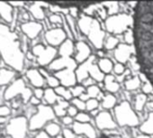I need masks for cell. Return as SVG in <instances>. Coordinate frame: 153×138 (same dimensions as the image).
Listing matches in <instances>:
<instances>
[{
  "label": "cell",
  "mask_w": 153,
  "mask_h": 138,
  "mask_svg": "<svg viewBox=\"0 0 153 138\" xmlns=\"http://www.w3.org/2000/svg\"><path fill=\"white\" fill-rule=\"evenodd\" d=\"M133 37L141 73L153 87V2H139L134 8Z\"/></svg>",
  "instance_id": "cell-1"
},
{
  "label": "cell",
  "mask_w": 153,
  "mask_h": 138,
  "mask_svg": "<svg viewBox=\"0 0 153 138\" xmlns=\"http://www.w3.org/2000/svg\"><path fill=\"white\" fill-rule=\"evenodd\" d=\"M0 55L14 70L19 72L23 70L25 55L17 36L3 25H0Z\"/></svg>",
  "instance_id": "cell-2"
},
{
  "label": "cell",
  "mask_w": 153,
  "mask_h": 138,
  "mask_svg": "<svg viewBox=\"0 0 153 138\" xmlns=\"http://www.w3.org/2000/svg\"><path fill=\"white\" fill-rule=\"evenodd\" d=\"M79 25L81 32L88 37L89 41L97 49L103 47L105 33L97 20L88 16H83L79 21Z\"/></svg>",
  "instance_id": "cell-3"
},
{
  "label": "cell",
  "mask_w": 153,
  "mask_h": 138,
  "mask_svg": "<svg viewBox=\"0 0 153 138\" xmlns=\"http://www.w3.org/2000/svg\"><path fill=\"white\" fill-rule=\"evenodd\" d=\"M132 21V18L126 14H116L105 19V27L111 34H121L129 29Z\"/></svg>",
  "instance_id": "cell-4"
},
{
  "label": "cell",
  "mask_w": 153,
  "mask_h": 138,
  "mask_svg": "<svg viewBox=\"0 0 153 138\" xmlns=\"http://www.w3.org/2000/svg\"><path fill=\"white\" fill-rule=\"evenodd\" d=\"M117 123L121 126H135L139 123V118L127 101H123L114 109Z\"/></svg>",
  "instance_id": "cell-5"
},
{
  "label": "cell",
  "mask_w": 153,
  "mask_h": 138,
  "mask_svg": "<svg viewBox=\"0 0 153 138\" xmlns=\"http://www.w3.org/2000/svg\"><path fill=\"white\" fill-rule=\"evenodd\" d=\"M55 118L54 110L46 105H41L38 107L37 113L33 115L29 121V129L35 131L42 128L49 121Z\"/></svg>",
  "instance_id": "cell-6"
},
{
  "label": "cell",
  "mask_w": 153,
  "mask_h": 138,
  "mask_svg": "<svg viewBox=\"0 0 153 138\" xmlns=\"http://www.w3.org/2000/svg\"><path fill=\"white\" fill-rule=\"evenodd\" d=\"M22 95L24 102L30 101L31 98L33 97V92L30 89L25 87V81L22 79H18L15 81L5 91L4 98L6 100H10L14 98H16L18 95Z\"/></svg>",
  "instance_id": "cell-7"
},
{
  "label": "cell",
  "mask_w": 153,
  "mask_h": 138,
  "mask_svg": "<svg viewBox=\"0 0 153 138\" xmlns=\"http://www.w3.org/2000/svg\"><path fill=\"white\" fill-rule=\"evenodd\" d=\"M27 128H29V123L26 117L17 116L9 121L7 126V132L12 138H25Z\"/></svg>",
  "instance_id": "cell-8"
},
{
  "label": "cell",
  "mask_w": 153,
  "mask_h": 138,
  "mask_svg": "<svg viewBox=\"0 0 153 138\" xmlns=\"http://www.w3.org/2000/svg\"><path fill=\"white\" fill-rule=\"evenodd\" d=\"M57 50L54 47H45L42 44H37L33 48V54L37 57L40 65H50L57 55Z\"/></svg>",
  "instance_id": "cell-9"
},
{
  "label": "cell",
  "mask_w": 153,
  "mask_h": 138,
  "mask_svg": "<svg viewBox=\"0 0 153 138\" xmlns=\"http://www.w3.org/2000/svg\"><path fill=\"white\" fill-rule=\"evenodd\" d=\"M45 39L51 47L59 46L67 40V33L61 28H54L45 34Z\"/></svg>",
  "instance_id": "cell-10"
},
{
  "label": "cell",
  "mask_w": 153,
  "mask_h": 138,
  "mask_svg": "<svg viewBox=\"0 0 153 138\" xmlns=\"http://www.w3.org/2000/svg\"><path fill=\"white\" fill-rule=\"evenodd\" d=\"M55 77L59 79L61 85L64 87H72L75 86L76 82V71L70 68L64 69L62 71L57 72L55 73Z\"/></svg>",
  "instance_id": "cell-11"
},
{
  "label": "cell",
  "mask_w": 153,
  "mask_h": 138,
  "mask_svg": "<svg viewBox=\"0 0 153 138\" xmlns=\"http://www.w3.org/2000/svg\"><path fill=\"white\" fill-rule=\"evenodd\" d=\"M70 68L73 70H76V61L70 58V57H60L59 59L54 60L51 64H50V69L52 71L59 72L62 71L64 69Z\"/></svg>",
  "instance_id": "cell-12"
},
{
  "label": "cell",
  "mask_w": 153,
  "mask_h": 138,
  "mask_svg": "<svg viewBox=\"0 0 153 138\" xmlns=\"http://www.w3.org/2000/svg\"><path fill=\"white\" fill-rule=\"evenodd\" d=\"M96 124L101 130H110L116 127V123L114 121L111 115L107 112H99V114L96 116Z\"/></svg>",
  "instance_id": "cell-13"
},
{
  "label": "cell",
  "mask_w": 153,
  "mask_h": 138,
  "mask_svg": "<svg viewBox=\"0 0 153 138\" xmlns=\"http://www.w3.org/2000/svg\"><path fill=\"white\" fill-rule=\"evenodd\" d=\"M131 51L132 48L131 45L127 43H120L114 51V57L119 63H126L131 58Z\"/></svg>",
  "instance_id": "cell-14"
},
{
  "label": "cell",
  "mask_w": 153,
  "mask_h": 138,
  "mask_svg": "<svg viewBox=\"0 0 153 138\" xmlns=\"http://www.w3.org/2000/svg\"><path fill=\"white\" fill-rule=\"evenodd\" d=\"M73 132L76 134H82L88 138H97L95 128L89 123H79L75 122L73 124Z\"/></svg>",
  "instance_id": "cell-15"
},
{
  "label": "cell",
  "mask_w": 153,
  "mask_h": 138,
  "mask_svg": "<svg viewBox=\"0 0 153 138\" xmlns=\"http://www.w3.org/2000/svg\"><path fill=\"white\" fill-rule=\"evenodd\" d=\"M23 33L30 39H35L42 30V25L37 22H26L22 25Z\"/></svg>",
  "instance_id": "cell-16"
},
{
  "label": "cell",
  "mask_w": 153,
  "mask_h": 138,
  "mask_svg": "<svg viewBox=\"0 0 153 138\" xmlns=\"http://www.w3.org/2000/svg\"><path fill=\"white\" fill-rule=\"evenodd\" d=\"M94 60H95V57L94 56H90V58H88L79 67L76 68V80H78L79 81H82L83 82L86 79L88 78L89 68L93 64Z\"/></svg>",
  "instance_id": "cell-17"
},
{
  "label": "cell",
  "mask_w": 153,
  "mask_h": 138,
  "mask_svg": "<svg viewBox=\"0 0 153 138\" xmlns=\"http://www.w3.org/2000/svg\"><path fill=\"white\" fill-rule=\"evenodd\" d=\"M76 54L75 56V59L78 62L83 63L88 58H90L91 51H90L89 46L87 43H85L83 42H79L76 43Z\"/></svg>",
  "instance_id": "cell-18"
},
{
  "label": "cell",
  "mask_w": 153,
  "mask_h": 138,
  "mask_svg": "<svg viewBox=\"0 0 153 138\" xmlns=\"http://www.w3.org/2000/svg\"><path fill=\"white\" fill-rule=\"evenodd\" d=\"M26 77L31 82L33 86H34L36 89L42 88L44 85V77L41 74L40 71L35 70V69H31L27 71Z\"/></svg>",
  "instance_id": "cell-19"
},
{
  "label": "cell",
  "mask_w": 153,
  "mask_h": 138,
  "mask_svg": "<svg viewBox=\"0 0 153 138\" xmlns=\"http://www.w3.org/2000/svg\"><path fill=\"white\" fill-rule=\"evenodd\" d=\"M0 16L7 22L11 23L13 20V7L7 2H0Z\"/></svg>",
  "instance_id": "cell-20"
},
{
  "label": "cell",
  "mask_w": 153,
  "mask_h": 138,
  "mask_svg": "<svg viewBox=\"0 0 153 138\" xmlns=\"http://www.w3.org/2000/svg\"><path fill=\"white\" fill-rule=\"evenodd\" d=\"M104 81H105V87L109 92L114 93L120 90V85L118 82H116L115 78L114 76H112L110 74L105 76Z\"/></svg>",
  "instance_id": "cell-21"
},
{
  "label": "cell",
  "mask_w": 153,
  "mask_h": 138,
  "mask_svg": "<svg viewBox=\"0 0 153 138\" xmlns=\"http://www.w3.org/2000/svg\"><path fill=\"white\" fill-rule=\"evenodd\" d=\"M140 129L144 134H153V112L149 114L148 118L140 125Z\"/></svg>",
  "instance_id": "cell-22"
},
{
  "label": "cell",
  "mask_w": 153,
  "mask_h": 138,
  "mask_svg": "<svg viewBox=\"0 0 153 138\" xmlns=\"http://www.w3.org/2000/svg\"><path fill=\"white\" fill-rule=\"evenodd\" d=\"M15 72L7 70V69H1L0 70V86H4L8 84L15 77Z\"/></svg>",
  "instance_id": "cell-23"
},
{
  "label": "cell",
  "mask_w": 153,
  "mask_h": 138,
  "mask_svg": "<svg viewBox=\"0 0 153 138\" xmlns=\"http://www.w3.org/2000/svg\"><path fill=\"white\" fill-rule=\"evenodd\" d=\"M74 46L70 40H66L59 48V54L60 57H70L73 53Z\"/></svg>",
  "instance_id": "cell-24"
},
{
  "label": "cell",
  "mask_w": 153,
  "mask_h": 138,
  "mask_svg": "<svg viewBox=\"0 0 153 138\" xmlns=\"http://www.w3.org/2000/svg\"><path fill=\"white\" fill-rule=\"evenodd\" d=\"M88 73L91 76V78L96 81L101 82L105 80V74L101 72L98 65H95L94 63L90 66Z\"/></svg>",
  "instance_id": "cell-25"
},
{
  "label": "cell",
  "mask_w": 153,
  "mask_h": 138,
  "mask_svg": "<svg viewBox=\"0 0 153 138\" xmlns=\"http://www.w3.org/2000/svg\"><path fill=\"white\" fill-rule=\"evenodd\" d=\"M98 67L101 70V72L104 74H109L114 70V64L113 62L106 58H103L98 61Z\"/></svg>",
  "instance_id": "cell-26"
},
{
  "label": "cell",
  "mask_w": 153,
  "mask_h": 138,
  "mask_svg": "<svg viewBox=\"0 0 153 138\" xmlns=\"http://www.w3.org/2000/svg\"><path fill=\"white\" fill-rule=\"evenodd\" d=\"M68 104L66 100H59L58 101V104L55 105L53 110H54V113L56 116H62L64 117L66 116V113H67V110L68 108Z\"/></svg>",
  "instance_id": "cell-27"
},
{
  "label": "cell",
  "mask_w": 153,
  "mask_h": 138,
  "mask_svg": "<svg viewBox=\"0 0 153 138\" xmlns=\"http://www.w3.org/2000/svg\"><path fill=\"white\" fill-rule=\"evenodd\" d=\"M42 6V4H41V3H33L30 7V12L38 20H42L44 18V12H43Z\"/></svg>",
  "instance_id": "cell-28"
},
{
  "label": "cell",
  "mask_w": 153,
  "mask_h": 138,
  "mask_svg": "<svg viewBox=\"0 0 153 138\" xmlns=\"http://www.w3.org/2000/svg\"><path fill=\"white\" fill-rule=\"evenodd\" d=\"M141 84V81L140 79L139 76L131 78V79H127L124 82L125 88L128 90H135L136 89H138Z\"/></svg>",
  "instance_id": "cell-29"
},
{
  "label": "cell",
  "mask_w": 153,
  "mask_h": 138,
  "mask_svg": "<svg viewBox=\"0 0 153 138\" xmlns=\"http://www.w3.org/2000/svg\"><path fill=\"white\" fill-rule=\"evenodd\" d=\"M44 99L49 105H53L58 100V95L56 94L55 90L53 89H47L44 90Z\"/></svg>",
  "instance_id": "cell-30"
},
{
  "label": "cell",
  "mask_w": 153,
  "mask_h": 138,
  "mask_svg": "<svg viewBox=\"0 0 153 138\" xmlns=\"http://www.w3.org/2000/svg\"><path fill=\"white\" fill-rule=\"evenodd\" d=\"M54 90H55V92H56L57 95L60 96V97H61L64 100H66V101L71 99L72 97H73L71 91H70L68 89H67L66 87H64V86H59V87L56 88Z\"/></svg>",
  "instance_id": "cell-31"
},
{
  "label": "cell",
  "mask_w": 153,
  "mask_h": 138,
  "mask_svg": "<svg viewBox=\"0 0 153 138\" xmlns=\"http://www.w3.org/2000/svg\"><path fill=\"white\" fill-rule=\"evenodd\" d=\"M116 104V98L112 95V94H108V95H105L104 98H103V102H102V106L104 108H106V109H110V108H113Z\"/></svg>",
  "instance_id": "cell-32"
},
{
  "label": "cell",
  "mask_w": 153,
  "mask_h": 138,
  "mask_svg": "<svg viewBox=\"0 0 153 138\" xmlns=\"http://www.w3.org/2000/svg\"><path fill=\"white\" fill-rule=\"evenodd\" d=\"M45 132L46 134L51 136V137H56L59 135V132H60V127L59 125L55 124V123H51L49 125H46L45 127Z\"/></svg>",
  "instance_id": "cell-33"
},
{
  "label": "cell",
  "mask_w": 153,
  "mask_h": 138,
  "mask_svg": "<svg viewBox=\"0 0 153 138\" xmlns=\"http://www.w3.org/2000/svg\"><path fill=\"white\" fill-rule=\"evenodd\" d=\"M147 102V96L145 94H139L136 96L135 99H134V107L136 110L138 111H141L144 107V106L146 105Z\"/></svg>",
  "instance_id": "cell-34"
},
{
  "label": "cell",
  "mask_w": 153,
  "mask_h": 138,
  "mask_svg": "<svg viewBox=\"0 0 153 138\" xmlns=\"http://www.w3.org/2000/svg\"><path fill=\"white\" fill-rule=\"evenodd\" d=\"M105 7V9L107 10V14L109 15V16H114L116 15L118 9H119V4L115 3V2H110V3H105L103 4Z\"/></svg>",
  "instance_id": "cell-35"
},
{
  "label": "cell",
  "mask_w": 153,
  "mask_h": 138,
  "mask_svg": "<svg viewBox=\"0 0 153 138\" xmlns=\"http://www.w3.org/2000/svg\"><path fill=\"white\" fill-rule=\"evenodd\" d=\"M87 94L89 97V98H98L100 97L101 91L100 89L97 85H93L88 88L87 90Z\"/></svg>",
  "instance_id": "cell-36"
},
{
  "label": "cell",
  "mask_w": 153,
  "mask_h": 138,
  "mask_svg": "<svg viewBox=\"0 0 153 138\" xmlns=\"http://www.w3.org/2000/svg\"><path fill=\"white\" fill-rule=\"evenodd\" d=\"M119 41L116 37L114 36H110L107 40H106V43H105V48L107 50H113L114 48H116L118 45H119Z\"/></svg>",
  "instance_id": "cell-37"
},
{
  "label": "cell",
  "mask_w": 153,
  "mask_h": 138,
  "mask_svg": "<svg viewBox=\"0 0 153 138\" xmlns=\"http://www.w3.org/2000/svg\"><path fill=\"white\" fill-rule=\"evenodd\" d=\"M98 100L97 98H89L87 102H86V110L92 112L96 109H97L98 107Z\"/></svg>",
  "instance_id": "cell-38"
},
{
  "label": "cell",
  "mask_w": 153,
  "mask_h": 138,
  "mask_svg": "<svg viewBox=\"0 0 153 138\" xmlns=\"http://www.w3.org/2000/svg\"><path fill=\"white\" fill-rule=\"evenodd\" d=\"M72 104L76 109L81 110V111L86 110V102L83 101L82 99H80L79 98H75L72 100Z\"/></svg>",
  "instance_id": "cell-39"
},
{
  "label": "cell",
  "mask_w": 153,
  "mask_h": 138,
  "mask_svg": "<svg viewBox=\"0 0 153 138\" xmlns=\"http://www.w3.org/2000/svg\"><path fill=\"white\" fill-rule=\"evenodd\" d=\"M76 122H79V123H83V124H86V123H89L90 121V116L88 114H86L84 112H80L76 115Z\"/></svg>",
  "instance_id": "cell-40"
},
{
  "label": "cell",
  "mask_w": 153,
  "mask_h": 138,
  "mask_svg": "<svg viewBox=\"0 0 153 138\" xmlns=\"http://www.w3.org/2000/svg\"><path fill=\"white\" fill-rule=\"evenodd\" d=\"M47 82H48V85L51 87V89H56L58 87H59V84H60V81H59V79L55 76H48L47 78Z\"/></svg>",
  "instance_id": "cell-41"
},
{
  "label": "cell",
  "mask_w": 153,
  "mask_h": 138,
  "mask_svg": "<svg viewBox=\"0 0 153 138\" xmlns=\"http://www.w3.org/2000/svg\"><path fill=\"white\" fill-rule=\"evenodd\" d=\"M70 91H71L73 97L80 98L85 93V88L83 86H74V88Z\"/></svg>",
  "instance_id": "cell-42"
},
{
  "label": "cell",
  "mask_w": 153,
  "mask_h": 138,
  "mask_svg": "<svg viewBox=\"0 0 153 138\" xmlns=\"http://www.w3.org/2000/svg\"><path fill=\"white\" fill-rule=\"evenodd\" d=\"M114 72H115L116 75L121 76L125 72V68L123 66V63H116L115 65H114Z\"/></svg>",
  "instance_id": "cell-43"
},
{
  "label": "cell",
  "mask_w": 153,
  "mask_h": 138,
  "mask_svg": "<svg viewBox=\"0 0 153 138\" xmlns=\"http://www.w3.org/2000/svg\"><path fill=\"white\" fill-rule=\"evenodd\" d=\"M125 36H124V39H125V42L127 44H131L132 43H134V37H133V32H130L129 30H127L125 33H124Z\"/></svg>",
  "instance_id": "cell-44"
},
{
  "label": "cell",
  "mask_w": 153,
  "mask_h": 138,
  "mask_svg": "<svg viewBox=\"0 0 153 138\" xmlns=\"http://www.w3.org/2000/svg\"><path fill=\"white\" fill-rule=\"evenodd\" d=\"M50 22L51 24H61L62 23V17L60 15L53 14L50 16Z\"/></svg>",
  "instance_id": "cell-45"
},
{
  "label": "cell",
  "mask_w": 153,
  "mask_h": 138,
  "mask_svg": "<svg viewBox=\"0 0 153 138\" xmlns=\"http://www.w3.org/2000/svg\"><path fill=\"white\" fill-rule=\"evenodd\" d=\"M142 91H143V94L147 95V94H151L153 92V87L151 86V84L147 81L145 82V84L143 85L142 87Z\"/></svg>",
  "instance_id": "cell-46"
},
{
  "label": "cell",
  "mask_w": 153,
  "mask_h": 138,
  "mask_svg": "<svg viewBox=\"0 0 153 138\" xmlns=\"http://www.w3.org/2000/svg\"><path fill=\"white\" fill-rule=\"evenodd\" d=\"M10 115V109L7 106H0V116H5L7 117V116Z\"/></svg>",
  "instance_id": "cell-47"
},
{
  "label": "cell",
  "mask_w": 153,
  "mask_h": 138,
  "mask_svg": "<svg viewBox=\"0 0 153 138\" xmlns=\"http://www.w3.org/2000/svg\"><path fill=\"white\" fill-rule=\"evenodd\" d=\"M67 113L69 116L73 117V116H76V115L79 114L78 112V109H76L74 106H71V107H68V110H67Z\"/></svg>",
  "instance_id": "cell-48"
},
{
  "label": "cell",
  "mask_w": 153,
  "mask_h": 138,
  "mask_svg": "<svg viewBox=\"0 0 153 138\" xmlns=\"http://www.w3.org/2000/svg\"><path fill=\"white\" fill-rule=\"evenodd\" d=\"M35 98L41 99L44 97V90L42 89V88H39V89H35L34 90V95H33Z\"/></svg>",
  "instance_id": "cell-49"
},
{
  "label": "cell",
  "mask_w": 153,
  "mask_h": 138,
  "mask_svg": "<svg viewBox=\"0 0 153 138\" xmlns=\"http://www.w3.org/2000/svg\"><path fill=\"white\" fill-rule=\"evenodd\" d=\"M63 136H64V138H76L74 132H72L69 129H64V131H63Z\"/></svg>",
  "instance_id": "cell-50"
},
{
  "label": "cell",
  "mask_w": 153,
  "mask_h": 138,
  "mask_svg": "<svg viewBox=\"0 0 153 138\" xmlns=\"http://www.w3.org/2000/svg\"><path fill=\"white\" fill-rule=\"evenodd\" d=\"M62 122H63L64 125H71L72 123H74L73 118L71 116H65L64 117H62Z\"/></svg>",
  "instance_id": "cell-51"
},
{
  "label": "cell",
  "mask_w": 153,
  "mask_h": 138,
  "mask_svg": "<svg viewBox=\"0 0 153 138\" xmlns=\"http://www.w3.org/2000/svg\"><path fill=\"white\" fill-rule=\"evenodd\" d=\"M30 103H31L32 105L40 106V104H41V99H39V98H35L34 96H33V97L31 98V99H30Z\"/></svg>",
  "instance_id": "cell-52"
},
{
  "label": "cell",
  "mask_w": 153,
  "mask_h": 138,
  "mask_svg": "<svg viewBox=\"0 0 153 138\" xmlns=\"http://www.w3.org/2000/svg\"><path fill=\"white\" fill-rule=\"evenodd\" d=\"M84 85L85 86H88V87H90V86H93L94 85V80L92 78H88L86 79L84 81H83Z\"/></svg>",
  "instance_id": "cell-53"
},
{
  "label": "cell",
  "mask_w": 153,
  "mask_h": 138,
  "mask_svg": "<svg viewBox=\"0 0 153 138\" xmlns=\"http://www.w3.org/2000/svg\"><path fill=\"white\" fill-rule=\"evenodd\" d=\"M35 138H51V136H49L45 131H42L35 136Z\"/></svg>",
  "instance_id": "cell-54"
},
{
  "label": "cell",
  "mask_w": 153,
  "mask_h": 138,
  "mask_svg": "<svg viewBox=\"0 0 153 138\" xmlns=\"http://www.w3.org/2000/svg\"><path fill=\"white\" fill-rule=\"evenodd\" d=\"M6 121H7V117L0 116V125H3L4 123H6Z\"/></svg>",
  "instance_id": "cell-55"
},
{
  "label": "cell",
  "mask_w": 153,
  "mask_h": 138,
  "mask_svg": "<svg viewBox=\"0 0 153 138\" xmlns=\"http://www.w3.org/2000/svg\"><path fill=\"white\" fill-rule=\"evenodd\" d=\"M98 138H111L110 136H108V135H105V134H102L100 137H98Z\"/></svg>",
  "instance_id": "cell-56"
},
{
  "label": "cell",
  "mask_w": 153,
  "mask_h": 138,
  "mask_svg": "<svg viewBox=\"0 0 153 138\" xmlns=\"http://www.w3.org/2000/svg\"><path fill=\"white\" fill-rule=\"evenodd\" d=\"M56 138H64V136H63V134H62V135H59V134L58 136H56Z\"/></svg>",
  "instance_id": "cell-57"
},
{
  "label": "cell",
  "mask_w": 153,
  "mask_h": 138,
  "mask_svg": "<svg viewBox=\"0 0 153 138\" xmlns=\"http://www.w3.org/2000/svg\"><path fill=\"white\" fill-rule=\"evenodd\" d=\"M79 138H88V137H86V136H80Z\"/></svg>",
  "instance_id": "cell-58"
}]
</instances>
